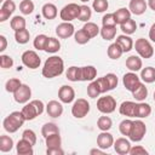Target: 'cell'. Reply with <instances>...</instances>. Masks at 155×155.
<instances>
[{
	"label": "cell",
	"mask_w": 155,
	"mask_h": 155,
	"mask_svg": "<svg viewBox=\"0 0 155 155\" xmlns=\"http://www.w3.org/2000/svg\"><path fill=\"white\" fill-rule=\"evenodd\" d=\"M97 76V69L93 65L80 67V81H93Z\"/></svg>",
	"instance_id": "cell-19"
},
{
	"label": "cell",
	"mask_w": 155,
	"mask_h": 155,
	"mask_svg": "<svg viewBox=\"0 0 155 155\" xmlns=\"http://www.w3.org/2000/svg\"><path fill=\"white\" fill-rule=\"evenodd\" d=\"M140 76H138L134 71H130V73H126L122 78V84L125 86L126 90H128L130 92H133L136 90V87L140 84Z\"/></svg>",
	"instance_id": "cell-9"
},
{
	"label": "cell",
	"mask_w": 155,
	"mask_h": 155,
	"mask_svg": "<svg viewBox=\"0 0 155 155\" xmlns=\"http://www.w3.org/2000/svg\"><path fill=\"white\" fill-rule=\"evenodd\" d=\"M90 111V103L85 98H78L73 107H71V114L76 119H82L85 117Z\"/></svg>",
	"instance_id": "cell-5"
},
{
	"label": "cell",
	"mask_w": 155,
	"mask_h": 155,
	"mask_svg": "<svg viewBox=\"0 0 155 155\" xmlns=\"http://www.w3.org/2000/svg\"><path fill=\"white\" fill-rule=\"evenodd\" d=\"M134 48H136L138 56L142 58H151L154 54V48H153L151 44L144 38H139L136 40Z\"/></svg>",
	"instance_id": "cell-4"
},
{
	"label": "cell",
	"mask_w": 155,
	"mask_h": 155,
	"mask_svg": "<svg viewBox=\"0 0 155 155\" xmlns=\"http://www.w3.org/2000/svg\"><path fill=\"white\" fill-rule=\"evenodd\" d=\"M79 15H80V5L75 2H70L61 10L59 17L63 22H71L73 19H76Z\"/></svg>",
	"instance_id": "cell-3"
},
{
	"label": "cell",
	"mask_w": 155,
	"mask_h": 155,
	"mask_svg": "<svg viewBox=\"0 0 155 155\" xmlns=\"http://www.w3.org/2000/svg\"><path fill=\"white\" fill-rule=\"evenodd\" d=\"M41 12H42L44 18H46V19H54L57 17V13H58L56 5H53L51 2L45 4L41 8Z\"/></svg>",
	"instance_id": "cell-25"
},
{
	"label": "cell",
	"mask_w": 155,
	"mask_h": 155,
	"mask_svg": "<svg viewBox=\"0 0 155 155\" xmlns=\"http://www.w3.org/2000/svg\"><path fill=\"white\" fill-rule=\"evenodd\" d=\"M46 113L51 117H59L63 114V105L58 101H50L46 104Z\"/></svg>",
	"instance_id": "cell-17"
},
{
	"label": "cell",
	"mask_w": 155,
	"mask_h": 155,
	"mask_svg": "<svg viewBox=\"0 0 155 155\" xmlns=\"http://www.w3.org/2000/svg\"><path fill=\"white\" fill-rule=\"evenodd\" d=\"M80 1H82V2H86V1H88V0H80Z\"/></svg>",
	"instance_id": "cell-61"
},
{
	"label": "cell",
	"mask_w": 155,
	"mask_h": 155,
	"mask_svg": "<svg viewBox=\"0 0 155 155\" xmlns=\"http://www.w3.org/2000/svg\"><path fill=\"white\" fill-rule=\"evenodd\" d=\"M15 39H16V41L18 42V44H21V45H24V44H27L28 41H29V39H30V33L28 31V29H21V30H17V31H15Z\"/></svg>",
	"instance_id": "cell-34"
},
{
	"label": "cell",
	"mask_w": 155,
	"mask_h": 155,
	"mask_svg": "<svg viewBox=\"0 0 155 155\" xmlns=\"http://www.w3.org/2000/svg\"><path fill=\"white\" fill-rule=\"evenodd\" d=\"M13 65V59L12 57L7 56V54H1L0 56V67L2 69H8Z\"/></svg>",
	"instance_id": "cell-50"
},
{
	"label": "cell",
	"mask_w": 155,
	"mask_h": 155,
	"mask_svg": "<svg viewBox=\"0 0 155 155\" xmlns=\"http://www.w3.org/2000/svg\"><path fill=\"white\" fill-rule=\"evenodd\" d=\"M21 59H22V63H23L27 68H29V69H36V68H39L40 64H41V59H40L39 54H38L35 51H33V50L24 51V52L22 53Z\"/></svg>",
	"instance_id": "cell-7"
},
{
	"label": "cell",
	"mask_w": 155,
	"mask_h": 155,
	"mask_svg": "<svg viewBox=\"0 0 155 155\" xmlns=\"http://www.w3.org/2000/svg\"><path fill=\"white\" fill-rule=\"evenodd\" d=\"M24 121H27V120L22 111H12L8 116H6L4 119L2 126H4L5 131H7L10 133H15L23 126Z\"/></svg>",
	"instance_id": "cell-2"
},
{
	"label": "cell",
	"mask_w": 155,
	"mask_h": 155,
	"mask_svg": "<svg viewBox=\"0 0 155 155\" xmlns=\"http://www.w3.org/2000/svg\"><path fill=\"white\" fill-rule=\"evenodd\" d=\"M7 47V40L4 35H0V52H4Z\"/></svg>",
	"instance_id": "cell-57"
},
{
	"label": "cell",
	"mask_w": 155,
	"mask_h": 155,
	"mask_svg": "<svg viewBox=\"0 0 155 155\" xmlns=\"http://www.w3.org/2000/svg\"><path fill=\"white\" fill-rule=\"evenodd\" d=\"M140 79L145 84H151L155 81V68L153 67H147L143 68L140 71Z\"/></svg>",
	"instance_id": "cell-27"
},
{
	"label": "cell",
	"mask_w": 155,
	"mask_h": 155,
	"mask_svg": "<svg viewBox=\"0 0 155 155\" xmlns=\"http://www.w3.org/2000/svg\"><path fill=\"white\" fill-rule=\"evenodd\" d=\"M74 39H75V42H78L79 45H85L90 41V35L84 30V29H80L78 31H75L74 34Z\"/></svg>",
	"instance_id": "cell-44"
},
{
	"label": "cell",
	"mask_w": 155,
	"mask_h": 155,
	"mask_svg": "<svg viewBox=\"0 0 155 155\" xmlns=\"http://www.w3.org/2000/svg\"><path fill=\"white\" fill-rule=\"evenodd\" d=\"M61 50V42L58 39L56 38H48L46 46H45V51L47 53H56Z\"/></svg>",
	"instance_id": "cell-30"
},
{
	"label": "cell",
	"mask_w": 155,
	"mask_h": 155,
	"mask_svg": "<svg viewBox=\"0 0 155 155\" xmlns=\"http://www.w3.org/2000/svg\"><path fill=\"white\" fill-rule=\"evenodd\" d=\"M148 6H149L153 11H155V0H148Z\"/></svg>",
	"instance_id": "cell-60"
},
{
	"label": "cell",
	"mask_w": 155,
	"mask_h": 155,
	"mask_svg": "<svg viewBox=\"0 0 155 155\" xmlns=\"http://www.w3.org/2000/svg\"><path fill=\"white\" fill-rule=\"evenodd\" d=\"M114 17H115L116 24H122L131 18V11L126 7H121L114 12Z\"/></svg>",
	"instance_id": "cell-24"
},
{
	"label": "cell",
	"mask_w": 155,
	"mask_h": 155,
	"mask_svg": "<svg viewBox=\"0 0 155 155\" xmlns=\"http://www.w3.org/2000/svg\"><path fill=\"white\" fill-rule=\"evenodd\" d=\"M22 138L25 139V140H28V142H30L33 145H35V143H36V134H35V132L33 130H25V131H23Z\"/></svg>",
	"instance_id": "cell-51"
},
{
	"label": "cell",
	"mask_w": 155,
	"mask_h": 155,
	"mask_svg": "<svg viewBox=\"0 0 155 155\" xmlns=\"http://www.w3.org/2000/svg\"><path fill=\"white\" fill-rule=\"evenodd\" d=\"M64 70V62L58 56H51L48 57L42 67L41 74L46 79H52L56 76H59Z\"/></svg>",
	"instance_id": "cell-1"
},
{
	"label": "cell",
	"mask_w": 155,
	"mask_h": 155,
	"mask_svg": "<svg viewBox=\"0 0 155 155\" xmlns=\"http://www.w3.org/2000/svg\"><path fill=\"white\" fill-rule=\"evenodd\" d=\"M154 101H155V91H154Z\"/></svg>",
	"instance_id": "cell-62"
},
{
	"label": "cell",
	"mask_w": 155,
	"mask_h": 155,
	"mask_svg": "<svg viewBox=\"0 0 155 155\" xmlns=\"http://www.w3.org/2000/svg\"><path fill=\"white\" fill-rule=\"evenodd\" d=\"M87 94L91 98H97L101 94V90H99V86H98V84H97L96 80L91 81L90 85L87 86Z\"/></svg>",
	"instance_id": "cell-47"
},
{
	"label": "cell",
	"mask_w": 155,
	"mask_h": 155,
	"mask_svg": "<svg viewBox=\"0 0 155 155\" xmlns=\"http://www.w3.org/2000/svg\"><path fill=\"white\" fill-rule=\"evenodd\" d=\"M101 35L107 41L113 40L115 38V35H116V27H102Z\"/></svg>",
	"instance_id": "cell-42"
},
{
	"label": "cell",
	"mask_w": 155,
	"mask_h": 155,
	"mask_svg": "<svg viewBox=\"0 0 155 155\" xmlns=\"http://www.w3.org/2000/svg\"><path fill=\"white\" fill-rule=\"evenodd\" d=\"M56 34L61 39H68V38H70L71 35L75 34L74 25L70 22H63V23H61L56 27Z\"/></svg>",
	"instance_id": "cell-12"
},
{
	"label": "cell",
	"mask_w": 155,
	"mask_h": 155,
	"mask_svg": "<svg viewBox=\"0 0 155 155\" xmlns=\"http://www.w3.org/2000/svg\"><path fill=\"white\" fill-rule=\"evenodd\" d=\"M107 53H108V57H109L110 59H119V58L122 56L124 51H122V48L120 47V45H119L117 42H114V44L109 45Z\"/></svg>",
	"instance_id": "cell-28"
},
{
	"label": "cell",
	"mask_w": 155,
	"mask_h": 155,
	"mask_svg": "<svg viewBox=\"0 0 155 155\" xmlns=\"http://www.w3.org/2000/svg\"><path fill=\"white\" fill-rule=\"evenodd\" d=\"M96 81H97V84H98V86H99L101 93H105V92L110 91V88H109V84H108V80H107V78H105V76L98 78Z\"/></svg>",
	"instance_id": "cell-52"
},
{
	"label": "cell",
	"mask_w": 155,
	"mask_h": 155,
	"mask_svg": "<svg viewBox=\"0 0 155 155\" xmlns=\"http://www.w3.org/2000/svg\"><path fill=\"white\" fill-rule=\"evenodd\" d=\"M13 148V139L10 136L2 134L0 137V151L1 153H7Z\"/></svg>",
	"instance_id": "cell-31"
},
{
	"label": "cell",
	"mask_w": 155,
	"mask_h": 155,
	"mask_svg": "<svg viewBox=\"0 0 155 155\" xmlns=\"http://www.w3.org/2000/svg\"><path fill=\"white\" fill-rule=\"evenodd\" d=\"M132 96L134 97L136 101L142 102V101H144V99L148 97V88L145 87V85H144L143 82H140V84L136 87V90L132 92Z\"/></svg>",
	"instance_id": "cell-29"
},
{
	"label": "cell",
	"mask_w": 155,
	"mask_h": 155,
	"mask_svg": "<svg viewBox=\"0 0 155 155\" xmlns=\"http://www.w3.org/2000/svg\"><path fill=\"white\" fill-rule=\"evenodd\" d=\"M114 150L119 154V155H126V154H130V150H131V143L128 139L126 138H117L116 140H114Z\"/></svg>",
	"instance_id": "cell-15"
},
{
	"label": "cell",
	"mask_w": 155,
	"mask_h": 155,
	"mask_svg": "<svg viewBox=\"0 0 155 155\" xmlns=\"http://www.w3.org/2000/svg\"><path fill=\"white\" fill-rule=\"evenodd\" d=\"M120 28H121V30H122L124 34L131 35V34H133V33L137 30V23H136L132 18H130V19L126 21L125 23L120 24Z\"/></svg>",
	"instance_id": "cell-33"
},
{
	"label": "cell",
	"mask_w": 155,
	"mask_h": 155,
	"mask_svg": "<svg viewBox=\"0 0 155 155\" xmlns=\"http://www.w3.org/2000/svg\"><path fill=\"white\" fill-rule=\"evenodd\" d=\"M82 29L90 35V38H94V36H97L101 33L99 27L96 23H93V22H86L85 25L82 27Z\"/></svg>",
	"instance_id": "cell-36"
},
{
	"label": "cell",
	"mask_w": 155,
	"mask_h": 155,
	"mask_svg": "<svg viewBox=\"0 0 155 155\" xmlns=\"http://www.w3.org/2000/svg\"><path fill=\"white\" fill-rule=\"evenodd\" d=\"M149 39L153 41V42H155V23L150 27V29H149Z\"/></svg>",
	"instance_id": "cell-58"
},
{
	"label": "cell",
	"mask_w": 155,
	"mask_h": 155,
	"mask_svg": "<svg viewBox=\"0 0 155 155\" xmlns=\"http://www.w3.org/2000/svg\"><path fill=\"white\" fill-rule=\"evenodd\" d=\"M53 133H59V128H58V126L56 124H53V122H46L41 127V134H42L44 138H46V137H48V136H51Z\"/></svg>",
	"instance_id": "cell-32"
},
{
	"label": "cell",
	"mask_w": 155,
	"mask_h": 155,
	"mask_svg": "<svg viewBox=\"0 0 155 155\" xmlns=\"http://www.w3.org/2000/svg\"><path fill=\"white\" fill-rule=\"evenodd\" d=\"M105 78H107V80H108V84H109V88H110V91L111 90H114L116 86H117V76L115 75V74H113V73H108L107 75H104Z\"/></svg>",
	"instance_id": "cell-53"
},
{
	"label": "cell",
	"mask_w": 155,
	"mask_h": 155,
	"mask_svg": "<svg viewBox=\"0 0 155 155\" xmlns=\"http://www.w3.org/2000/svg\"><path fill=\"white\" fill-rule=\"evenodd\" d=\"M15 10H16V4L12 0L2 1L1 8H0V22H5L6 19H8L10 16L15 12Z\"/></svg>",
	"instance_id": "cell-14"
},
{
	"label": "cell",
	"mask_w": 155,
	"mask_h": 155,
	"mask_svg": "<svg viewBox=\"0 0 155 155\" xmlns=\"http://www.w3.org/2000/svg\"><path fill=\"white\" fill-rule=\"evenodd\" d=\"M147 133V126L142 120H134L131 132H130V140L132 142H140Z\"/></svg>",
	"instance_id": "cell-8"
},
{
	"label": "cell",
	"mask_w": 155,
	"mask_h": 155,
	"mask_svg": "<svg viewBox=\"0 0 155 155\" xmlns=\"http://www.w3.org/2000/svg\"><path fill=\"white\" fill-rule=\"evenodd\" d=\"M97 109L103 114H110L116 109V101L113 96L99 97L97 101Z\"/></svg>",
	"instance_id": "cell-6"
},
{
	"label": "cell",
	"mask_w": 155,
	"mask_h": 155,
	"mask_svg": "<svg viewBox=\"0 0 155 155\" xmlns=\"http://www.w3.org/2000/svg\"><path fill=\"white\" fill-rule=\"evenodd\" d=\"M130 154L131 155H148V150L143 148L142 145H134V147H131Z\"/></svg>",
	"instance_id": "cell-54"
},
{
	"label": "cell",
	"mask_w": 155,
	"mask_h": 155,
	"mask_svg": "<svg viewBox=\"0 0 155 155\" xmlns=\"http://www.w3.org/2000/svg\"><path fill=\"white\" fill-rule=\"evenodd\" d=\"M25 19L22 17V16H15L11 21H10V25L11 28L17 31V30H21V29H24L25 28Z\"/></svg>",
	"instance_id": "cell-37"
},
{
	"label": "cell",
	"mask_w": 155,
	"mask_h": 155,
	"mask_svg": "<svg viewBox=\"0 0 155 155\" xmlns=\"http://www.w3.org/2000/svg\"><path fill=\"white\" fill-rule=\"evenodd\" d=\"M58 98L62 103H71L75 99V91L69 85H63L58 90Z\"/></svg>",
	"instance_id": "cell-11"
},
{
	"label": "cell",
	"mask_w": 155,
	"mask_h": 155,
	"mask_svg": "<svg viewBox=\"0 0 155 155\" xmlns=\"http://www.w3.org/2000/svg\"><path fill=\"white\" fill-rule=\"evenodd\" d=\"M148 7V2L145 0H131L130 5H128V10L131 11V13L136 15V16H140L145 12Z\"/></svg>",
	"instance_id": "cell-18"
},
{
	"label": "cell",
	"mask_w": 155,
	"mask_h": 155,
	"mask_svg": "<svg viewBox=\"0 0 155 155\" xmlns=\"http://www.w3.org/2000/svg\"><path fill=\"white\" fill-rule=\"evenodd\" d=\"M30 97H31V90H30V87H29L28 85H25V84H22L21 87L13 93L15 101H16L17 103H19V104L27 103V102L30 99Z\"/></svg>",
	"instance_id": "cell-10"
},
{
	"label": "cell",
	"mask_w": 155,
	"mask_h": 155,
	"mask_svg": "<svg viewBox=\"0 0 155 155\" xmlns=\"http://www.w3.org/2000/svg\"><path fill=\"white\" fill-rule=\"evenodd\" d=\"M21 85H22V82H21V80H19V79L12 78V79H10V80H7V81H6V84H5V88H6V91H7V92L15 93V92L21 87Z\"/></svg>",
	"instance_id": "cell-45"
},
{
	"label": "cell",
	"mask_w": 155,
	"mask_h": 155,
	"mask_svg": "<svg viewBox=\"0 0 155 155\" xmlns=\"http://www.w3.org/2000/svg\"><path fill=\"white\" fill-rule=\"evenodd\" d=\"M16 150L18 155H33L34 150H33V144L25 139H21L17 142L16 144Z\"/></svg>",
	"instance_id": "cell-20"
},
{
	"label": "cell",
	"mask_w": 155,
	"mask_h": 155,
	"mask_svg": "<svg viewBox=\"0 0 155 155\" xmlns=\"http://www.w3.org/2000/svg\"><path fill=\"white\" fill-rule=\"evenodd\" d=\"M113 126V121L109 116H101L97 120V127L101 131H109Z\"/></svg>",
	"instance_id": "cell-40"
},
{
	"label": "cell",
	"mask_w": 155,
	"mask_h": 155,
	"mask_svg": "<svg viewBox=\"0 0 155 155\" xmlns=\"http://www.w3.org/2000/svg\"><path fill=\"white\" fill-rule=\"evenodd\" d=\"M47 39L48 36H46L45 34H39L35 36L34 41H33V45L36 50L39 51H45V46H46V42H47Z\"/></svg>",
	"instance_id": "cell-38"
},
{
	"label": "cell",
	"mask_w": 155,
	"mask_h": 155,
	"mask_svg": "<svg viewBox=\"0 0 155 155\" xmlns=\"http://www.w3.org/2000/svg\"><path fill=\"white\" fill-rule=\"evenodd\" d=\"M21 111L23 113V115H24V117H25L27 121L34 120V119L39 115V111H38V109H36V107H35V104H34L33 102L27 103V104L22 108Z\"/></svg>",
	"instance_id": "cell-22"
},
{
	"label": "cell",
	"mask_w": 155,
	"mask_h": 155,
	"mask_svg": "<svg viewBox=\"0 0 155 155\" xmlns=\"http://www.w3.org/2000/svg\"><path fill=\"white\" fill-rule=\"evenodd\" d=\"M31 102L35 104V107H36V109H38V111H39V115H41V114L44 113V109H45V105H44L42 101H39V99H34V101H31Z\"/></svg>",
	"instance_id": "cell-56"
},
{
	"label": "cell",
	"mask_w": 155,
	"mask_h": 155,
	"mask_svg": "<svg viewBox=\"0 0 155 155\" xmlns=\"http://www.w3.org/2000/svg\"><path fill=\"white\" fill-rule=\"evenodd\" d=\"M113 144H114V137H113L111 133H109L108 131H102L98 134V137H97V145H98V148H101L103 150H107Z\"/></svg>",
	"instance_id": "cell-13"
},
{
	"label": "cell",
	"mask_w": 155,
	"mask_h": 155,
	"mask_svg": "<svg viewBox=\"0 0 155 155\" xmlns=\"http://www.w3.org/2000/svg\"><path fill=\"white\" fill-rule=\"evenodd\" d=\"M108 6H109L108 0H93V2H92L93 10H94L96 12H98V13L107 11V10H108Z\"/></svg>",
	"instance_id": "cell-48"
},
{
	"label": "cell",
	"mask_w": 155,
	"mask_h": 155,
	"mask_svg": "<svg viewBox=\"0 0 155 155\" xmlns=\"http://www.w3.org/2000/svg\"><path fill=\"white\" fill-rule=\"evenodd\" d=\"M67 79L69 81H73V82H76V81H80V67H70L68 68L67 73Z\"/></svg>",
	"instance_id": "cell-39"
},
{
	"label": "cell",
	"mask_w": 155,
	"mask_h": 155,
	"mask_svg": "<svg viewBox=\"0 0 155 155\" xmlns=\"http://www.w3.org/2000/svg\"><path fill=\"white\" fill-rule=\"evenodd\" d=\"M90 154L91 155H103L104 154V150L101 149V148L99 149H91L90 150Z\"/></svg>",
	"instance_id": "cell-59"
},
{
	"label": "cell",
	"mask_w": 155,
	"mask_h": 155,
	"mask_svg": "<svg viewBox=\"0 0 155 155\" xmlns=\"http://www.w3.org/2000/svg\"><path fill=\"white\" fill-rule=\"evenodd\" d=\"M91 16H92V10L87 5H80V15H79L78 19L86 23V22H90Z\"/></svg>",
	"instance_id": "cell-41"
},
{
	"label": "cell",
	"mask_w": 155,
	"mask_h": 155,
	"mask_svg": "<svg viewBox=\"0 0 155 155\" xmlns=\"http://www.w3.org/2000/svg\"><path fill=\"white\" fill-rule=\"evenodd\" d=\"M150 114H151V107L148 103H143V102L137 103V107H136V117L143 119V117H148Z\"/></svg>",
	"instance_id": "cell-26"
},
{
	"label": "cell",
	"mask_w": 155,
	"mask_h": 155,
	"mask_svg": "<svg viewBox=\"0 0 155 155\" xmlns=\"http://www.w3.org/2000/svg\"><path fill=\"white\" fill-rule=\"evenodd\" d=\"M142 65H143V63H142V58L139 56L132 54L126 59V67L130 69V71L137 73L138 70L142 69Z\"/></svg>",
	"instance_id": "cell-23"
},
{
	"label": "cell",
	"mask_w": 155,
	"mask_h": 155,
	"mask_svg": "<svg viewBox=\"0 0 155 155\" xmlns=\"http://www.w3.org/2000/svg\"><path fill=\"white\" fill-rule=\"evenodd\" d=\"M46 154L47 155H63L64 151L61 147H57V148H47L46 149Z\"/></svg>",
	"instance_id": "cell-55"
},
{
	"label": "cell",
	"mask_w": 155,
	"mask_h": 155,
	"mask_svg": "<svg viewBox=\"0 0 155 155\" xmlns=\"http://www.w3.org/2000/svg\"><path fill=\"white\" fill-rule=\"evenodd\" d=\"M132 125H133V121L130 120V119H125L120 122L119 125V131L122 136H126L128 137L130 136V132H131V128H132Z\"/></svg>",
	"instance_id": "cell-43"
},
{
	"label": "cell",
	"mask_w": 155,
	"mask_h": 155,
	"mask_svg": "<svg viewBox=\"0 0 155 155\" xmlns=\"http://www.w3.org/2000/svg\"><path fill=\"white\" fill-rule=\"evenodd\" d=\"M115 42H117L120 45V47L122 48L124 52H130L134 46L133 40L130 38V35H126V34H121V35L116 36V41Z\"/></svg>",
	"instance_id": "cell-21"
},
{
	"label": "cell",
	"mask_w": 155,
	"mask_h": 155,
	"mask_svg": "<svg viewBox=\"0 0 155 155\" xmlns=\"http://www.w3.org/2000/svg\"><path fill=\"white\" fill-rule=\"evenodd\" d=\"M136 107L137 103L132 102V101H125L120 104L119 107V111L121 115L127 116V117H136Z\"/></svg>",
	"instance_id": "cell-16"
},
{
	"label": "cell",
	"mask_w": 155,
	"mask_h": 155,
	"mask_svg": "<svg viewBox=\"0 0 155 155\" xmlns=\"http://www.w3.org/2000/svg\"><path fill=\"white\" fill-rule=\"evenodd\" d=\"M19 10L23 15H30L34 11V2L31 0H22L19 4Z\"/></svg>",
	"instance_id": "cell-46"
},
{
	"label": "cell",
	"mask_w": 155,
	"mask_h": 155,
	"mask_svg": "<svg viewBox=\"0 0 155 155\" xmlns=\"http://www.w3.org/2000/svg\"><path fill=\"white\" fill-rule=\"evenodd\" d=\"M45 140H46L47 148H57V147H61V144H62V138H61L59 133H53V134L46 137Z\"/></svg>",
	"instance_id": "cell-35"
},
{
	"label": "cell",
	"mask_w": 155,
	"mask_h": 155,
	"mask_svg": "<svg viewBox=\"0 0 155 155\" xmlns=\"http://www.w3.org/2000/svg\"><path fill=\"white\" fill-rule=\"evenodd\" d=\"M102 24H103V27H116L114 13H107V15H104L103 18H102Z\"/></svg>",
	"instance_id": "cell-49"
}]
</instances>
